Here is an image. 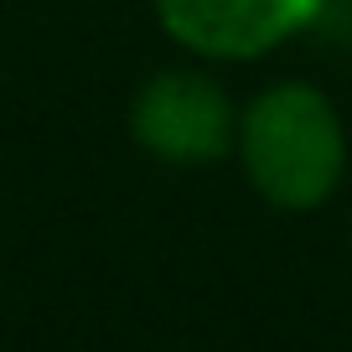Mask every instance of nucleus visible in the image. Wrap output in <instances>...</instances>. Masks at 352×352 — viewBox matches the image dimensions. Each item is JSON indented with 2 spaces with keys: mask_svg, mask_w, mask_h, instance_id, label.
<instances>
[{
  "mask_svg": "<svg viewBox=\"0 0 352 352\" xmlns=\"http://www.w3.org/2000/svg\"><path fill=\"white\" fill-rule=\"evenodd\" d=\"M239 171L275 212H316L347 182V124L327 88L280 78L239 109Z\"/></svg>",
  "mask_w": 352,
  "mask_h": 352,
  "instance_id": "nucleus-1",
  "label": "nucleus"
},
{
  "mask_svg": "<svg viewBox=\"0 0 352 352\" xmlns=\"http://www.w3.org/2000/svg\"><path fill=\"white\" fill-rule=\"evenodd\" d=\"M239 104L208 67H161L130 99V140L161 166H218L233 155Z\"/></svg>",
  "mask_w": 352,
  "mask_h": 352,
  "instance_id": "nucleus-2",
  "label": "nucleus"
},
{
  "mask_svg": "<svg viewBox=\"0 0 352 352\" xmlns=\"http://www.w3.org/2000/svg\"><path fill=\"white\" fill-rule=\"evenodd\" d=\"M327 0H151L155 26L197 63H254L311 32Z\"/></svg>",
  "mask_w": 352,
  "mask_h": 352,
  "instance_id": "nucleus-3",
  "label": "nucleus"
}]
</instances>
